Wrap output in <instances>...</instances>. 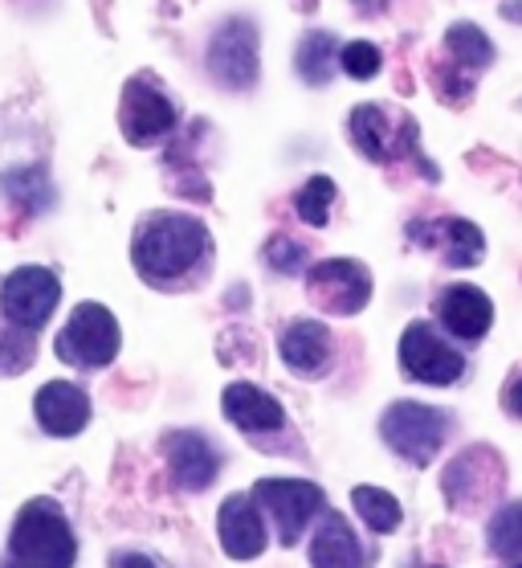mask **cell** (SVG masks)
<instances>
[{
	"label": "cell",
	"mask_w": 522,
	"mask_h": 568,
	"mask_svg": "<svg viewBox=\"0 0 522 568\" xmlns=\"http://www.w3.org/2000/svg\"><path fill=\"white\" fill-rule=\"evenodd\" d=\"M400 368L421 385H453L465 373V356L433 332V323H408L400 336Z\"/></svg>",
	"instance_id": "9c48e42d"
},
{
	"label": "cell",
	"mask_w": 522,
	"mask_h": 568,
	"mask_svg": "<svg viewBox=\"0 0 522 568\" xmlns=\"http://www.w3.org/2000/svg\"><path fill=\"white\" fill-rule=\"evenodd\" d=\"M310 565L315 568H368L364 565V548L359 536L351 531L339 511H323L319 528L310 536Z\"/></svg>",
	"instance_id": "ffe728a7"
},
{
	"label": "cell",
	"mask_w": 522,
	"mask_h": 568,
	"mask_svg": "<svg viewBox=\"0 0 522 568\" xmlns=\"http://www.w3.org/2000/svg\"><path fill=\"white\" fill-rule=\"evenodd\" d=\"M119 123L123 135L135 148H152V143L167 140L176 128V106L167 103L164 91H155L147 78H131L123 91V106H119Z\"/></svg>",
	"instance_id": "30bf717a"
},
{
	"label": "cell",
	"mask_w": 522,
	"mask_h": 568,
	"mask_svg": "<svg viewBox=\"0 0 522 568\" xmlns=\"http://www.w3.org/2000/svg\"><path fill=\"white\" fill-rule=\"evenodd\" d=\"M339 65H344V74H351L356 82H368V78L380 74L383 53L376 50L371 41H347L344 50H339Z\"/></svg>",
	"instance_id": "4316f807"
},
{
	"label": "cell",
	"mask_w": 522,
	"mask_h": 568,
	"mask_svg": "<svg viewBox=\"0 0 522 568\" xmlns=\"http://www.w3.org/2000/svg\"><path fill=\"white\" fill-rule=\"evenodd\" d=\"M331 201H335V181H331V176H310V181L303 184L298 201H294V209H298V217H303L306 225L323 230V225H327V217H331Z\"/></svg>",
	"instance_id": "484cf974"
},
{
	"label": "cell",
	"mask_w": 522,
	"mask_h": 568,
	"mask_svg": "<svg viewBox=\"0 0 522 568\" xmlns=\"http://www.w3.org/2000/svg\"><path fill=\"white\" fill-rule=\"evenodd\" d=\"M33 356H38V332H25L0 315V376H21Z\"/></svg>",
	"instance_id": "cb8c5ba5"
},
{
	"label": "cell",
	"mask_w": 522,
	"mask_h": 568,
	"mask_svg": "<svg viewBox=\"0 0 522 568\" xmlns=\"http://www.w3.org/2000/svg\"><path fill=\"white\" fill-rule=\"evenodd\" d=\"M502 400H506V409H510V414L522 417V376H519V381H514V385L506 388V397H502Z\"/></svg>",
	"instance_id": "4dcf8cb0"
},
{
	"label": "cell",
	"mask_w": 522,
	"mask_h": 568,
	"mask_svg": "<svg viewBox=\"0 0 522 568\" xmlns=\"http://www.w3.org/2000/svg\"><path fill=\"white\" fill-rule=\"evenodd\" d=\"M119 344H123V332H119V320L102 303H78L70 311L65 327L58 332V361L70 364V368H82V373H99L119 356Z\"/></svg>",
	"instance_id": "3957f363"
},
{
	"label": "cell",
	"mask_w": 522,
	"mask_h": 568,
	"mask_svg": "<svg viewBox=\"0 0 522 568\" xmlns=\"http://www.w3.org/2000/svg\"><path fill=\"white\" fill-rule=\"evenodd\" d=\"M111 568H160V565H155L152 556H143V552H115Z\"/></svg>",
	"instance_id": "f546056e"
},
{
	"label": "cell",
	"mask_w": 522,
	"mask_h": 568,
	"mask_svg": "<svg viewBox=\"0 0 522 568\" xmlns=\"http://www.w3.org/2000/svg\"><path fill=\"white\" fill-rule=\"evenodd\" d=\"M506 483V466L490 446H470L461 450L441 475V491H446L453 511H478L482 504H490Z\"/></svg>",
	"instance_id": "52a82bcc"
},
{
	"label": "cell",
	"mask_w": 522,
	"mask_h": 568,
	"mask_svg": "<svg viewBox=\"0 0 522 568\" xmlns=\"http://www.w3.org/2000/svg\"><path fill=\"white\" fill-rule=\"evenodd\" d=\"M217 536L225 556L233 560H254V556L266 552L269 528L262 519V507H257L254 495H229L217 511Z\"/></svg>",
	"instance_id": "4fadbf2b"
},
{
	"label": "cell",
	"mask_w": 522,
	"mask_h": 568,
	"mask_svg": "<svg viewBox=\"0 0 522 568\" xmlns=\"http://www.w3.org/2000/svg\"><path fill=\"white\" fill-rule=\"evenodd\" d=\"M33 414H38V426L45 429L50 438H78L90 422L86 388L74 385V381H50V385L38 388Z\"/></svg>",
	"instance_id": "9a60e30c"
},
{
	"label": "cell",
	"mask_w": 522,
	"mask_h": 568,
	"mask_svg": "<svg viewBox=\"0 0 522 568\" xmlns=\"http://www.w3.org/2000/svg\"><path fill=\"white\" fill-rule=\"evenodd\" d=\"M208 70L221 87L249 91L257 82V29L249 21H229L208 45Z\"/></svg>",
	"instance_id": "7c38bea8"
},
{
	"label": "cell",
	"mask_w": 522,
	"mask_h": 568,
	"mask_svg": "<svg viewBox=\"0 0 522 568\" xmlns=\"http://www.w3.org/2000/svg\"><path fill=\"white\" fill-rule=\"evenodd\" d=\"M335 62H339V58H335V38L323 33V29L306 33L298 53H294V65H298L303 82H310V87H327L335 74Z\"/></svg>",
	"instance_id": "44dd1931"
},
{
	"label": "cell",
	"mask_w": 522,
	"mask_h": 568,
	"mask_svg": "<svg viewBox=\"0 0 522 568\" xmlns=\"http://www.w3.org/2000/svg\"><path fill=\"white\" fill-rule=\"evenodd\" d=\"M351 143H356L368 160L388 164L392 155L408 152V148L417 143V123H412V119H400V128H388V111L376 103H364L351 111Z\"/></svg>",
	"instance_id": "2e32d148"
},
{
	"label": "cell",
	"mask_w": 522,
	"mask_h": 568,
	"mask_svg": "<svg viewBox=\"0 0 522 568\" xmlns=\"http://www.w3.org/2000/svg\"><path fill=\"white\" fill-rule=\"evenodd\" d=\"M437 320L446 327L449 336L458 339H482L490 332V323H494V303L485 291L470 283H458V286H446L441 295H437Z\"/></svg>",
	"instance_id": "ac0fdd59"
},
{
	"label": "cell",
	"mask_w": 522,
	"mask_h": 568,
	"mask_svg": "<svg viewBox=\"0 0 522 568\" xmlns=\"http://www.w3.org/2000/svg\"><path fill=\"white\" fill-rule=\"evenodd\" d=\"M58 303H62V283L45 266H17L0 283V315L25 332H41L58 311Z\"/></svg>",
	"instance_id": "8992f818"
},
{
	"label": "cell",
	"mask_w": 522,
	"mask_h": 568,
	"mask_svg": "<svg viewBox=\"0 0 522 568\" xmlns=\"http://www.w3.org/2000/svg\"><path fill=\"white\" fill-rule=\"evenodd\" d=\"M380 438L405 463L429 466L449 438V414H441L433 405H421V400H396L380 417Z\"/></svg>",
	"instance_id": "277c9868"
},
{
	"label": "cell",
	"mask_w": 522,
	"mask_h": 568,
	"mask_svg": "<svg viewBox=\"0 0 522 568\" xmlns=\"http://www.w3.org/2000/svg\"><path fill=\"white\" fill-rule=\"evenodd\" d=\"M278 352L286 368L298 376H323L331 368V332L327 323L294 320L278 339Z\"/></svg>",
	"instance_id": "d6986e66"
},
{
	"label": "cell",
	"mask_w": 522,
	"mask_h": 568,
	"mask_svg": "<svg viewBox=\"0 0 522 568\" xmlns=\"http://www.w3.org/2000/svg\"><path fill=\"white\" fill-rule=\"evenodd\" d=\"M490 552L498 560H506V565H522V499L519 504H506L498 507L494 519H490Z\"/></svg>",
	"instance_id": "603a6c76"
},
{
	"label": "cell",
	"mask_w": 522,
	"mask_h": 568,
	"mask_svg": "<svg viewBox=\"0 0 522 568\" xmlns=\"http://www.w3.org/2000/svg\"><path fill=\"white\" fill-rule=\"evenodd\" d=\"M408 233H412V242H417V246L441 250L446 266H453V271L478 266V262H482V254H485L482 230H478L473 221H461V217L417 221V225H412Z\"/></svg>",
	"instance_id": "5bb4252c"
},
{
	"label": "cell",
	"mask_w": 522,
	"mask_h": 568,
	"mask_svg": "<svg viewBox=\"0 0 522 568\" xmlns=\"http://www.w3.org/2000/svg\"><path fill=\"white\" fill-rule=\"evenodd\" d=\"M446 50L458 58L461 70H482V65L494 62V41L485 38L478 26H470V21H458V26L449 29Z\"/></svg>",
	"instance_id": "d4e9b609"
},
{
	"label": "cell",
	"mask_w": 522,
	"mask_h": 568,
	"mask_svg": "<svg viewBox=\"0 0 522 568\" xmlns=\"http://www.w3.org/2000/svg\"><path fill=\"white\" fill-rule=\"evenodd\" d=\"M17 181L25 184L29 181V169H17ZM0 189L9 193V201H13V205L29 209V213H38V209L50 205V184L41 181V172L33 176V184H25V189H17V184H9V181H0Z\"/></svg>",
	"instance_id": "83f0119b"
},
{
	"label": "cell",
	"mask_w": 522,
	"mask_h": 568,
	"mask_svg": "<svg viewBox=\"0 0 522 568\" xmlns=\"http://www.w3.org/2000/svg\"><path fill=\"white\" fill-rule=\"evenodd\" d=\"M257 507L274 519L282 548H294L303 540V531L310 528V519L327 511V495L323 487L306 483V478H257L254 483Z\"/></svg>",
	"instance_id": "5b68a950"
},
{
	"label": "cell",
	"mask_w": 522,
	"mask_h": 568,
	"mask_svg": "<svg viewBox=\"0 0 522 568\" xmlns=\"http://www.w3.org/2000/svg\"><path fill=\"white\" fill-rule=\"evenodd\" d=\"M424 568H441V565H424Z\"/></svg>",
	"instance_id": "d6a6232c"
},
{
	"label": "cell",
	"mask_w": 522,
	"mask_h": 568,
	"mask_svg": "<svg viewBox=\"0 0 522 568\" xmlns=\"http://www.w3.org/2000/svg\"><path fill=\"white\" fill-rule=\"evenodd\" d=\"M510 568H522V565H510Z\"/></svg>",
	"instance_id": "836d02e7"
},
{
	"label": "cell",
	"mask_w": 522,
	"mask_h": 568,
	"mask_svg": "<svg viewBox=\"0 0 522 568\" xmlns=\"http://www.w3.org/2000/svg\"><path fill=\"white\" fill-rule=\"evenodd\" d=\"M266 262L278 274H298L306 266V250L298 246V242H290V237H269Z\"/></svg>",
	"instance_id": "f1b7e54d"
},
{
	"label": "cell",
	"mask_w": 522,
	"mask_h": 568,
	"mask_svg": "<svg viewBox=\"0 0 522 568\" xmlns=\"http://www.w3.org/2000/svg\"><path fill=\"white\" fill-rule=\"evenodd\" d=\"M351 504H356L359 519H364L368 531H376V536L396 531L400 519H405V507L396 504V495L380 491V487H356V491H351Z\"/></svg>",
	"instance_id": "7402d4cb"
},
{
	"label": "cell",
	"mask_w": 522,
	"mask_h": 568,
	"mask_svg": "<svg viewBox=\"0 0 522 568\" xmlns=\"http://www.w3.org/2000/svg\"><path fill=\"white\" fill-rule=\"evenodd\" d=\"M221 409H225V417H229L242 434H249V438L286 429V409L278 405V397H269L266 388L249 385V381H233V385L221 393Z\"/></svg>",
	"instance_id": "e0dca14e"
},
{
	"label": "cell",
	"mask_w": 522,
	"mask_h": 568,
	"mask_svg": "<svg viewBox=\"0 0 522 568\" xmlns=\"http://www.w3.org/2000/svg\"><path fill=\"white\" fill-rule=\"evenodd\" d=\"M306 295L327 315H359L371 298V274L364 262L351 258H327L310 266L306 274Z\"/></svg>",
	"instance_id": "ba28073f"
},
{
	"label": "cell",
	"mask_w": 522,
	"mask_h": 568,
	"mask_svg": "<svg viewBox=\"0 0 522 568\" xmlns=\"http://www.w3.org/2000/svg\"><path fill=\"white\" fill-rule=\"evenodd\" d=\"M213 254V237L204 221L188 213H147L131 242V262L143 283L152 286H180L201 271Z\"/></svg>",
	"instance_id": "6da1fadb"
},
{
	"label": "cell",
	"mask_w": 522,
	"mask_h": 568,
	"mask_svg": "<svg viewBox=\"0 0 522 568\" xmlns=\"http://www.w3.org/2000/svg\"><path fill=\"white\" fill-rule=\"evenodd\" d=\"M0 568H25V565H17L13 556H9V560H4V565H0Z\"/></svg>",
	"instance_id": "1f68e13d"
},
{
	"label": "cell",
	"mask_w": 522,
	"mask_h": 568,
	"mask_svg": "<svg viewBox=\"0 0 522 568\" xmlns=\"http://www.w3.org/2000/svg\"><path fill=\"white\" fill-rule=\"evenodd\" d=\"M9 556L25 568H74L78 536L58 499H29L9 531Z\"/></svg>",
	"instance_id": "7a4b0ae2"
},
{
	"label": "cell",
	"mask_w": 522,
	"mask_h": 568,
	"mask_svg": "<svg viewBox=\"0 0 522 568\" xmlns=\"http://www.w3.org/2000/svg\"><path fill=\"white\" fill-rule=\"evenodd\" d=\"M164 458L180 491H208L221 475L217 446L201 429H172L164 438Z\"/></svg>",
	"instance_id": "8fae6325"
}]
</instances>
